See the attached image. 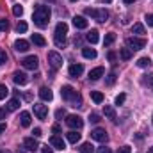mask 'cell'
Returning <instances> with one entry per match:
<instances>
[{"label":"cell","instance_id":"obj_13","mask_svg":"<svg viewBox=\"0 0 153 153\" xmlns=\"http://www.w3.org/2000/svg\"><path fill=\"white\" fill-rule=\"evenodd\" d=\"M39 98H41L43 102H52V98H53L52 89H50V87H41V89H39Z\"/></svg>","mask_w":153,"mask_h":153},{"label":"cell","instance_id":"obj_24","mask_svg":"<svg viewBox=\"0 0 153 153\" xmlns=\"http://www.w3.org/2000/svg\"><path fill=\"white\" fill-rule=\"evenodd\" d=\"M32 43H34V45H38V46H45V45H46V39L43 38V36H41V34H32Z\"/></svg>","mask_w":153,"mask_h":153},{"label":"cell","instance_id":"obj_1","mask_svg":"<svg viewBox=\"0 0 153 153\" xmlns=\"http://www.w3.org/2000/svg\"><path fill=\"white\" fill-rule=\"evenodd\" d=\"M50 16H52V11L48 5H36L34 7V23L38 25L39 29H45L50 22Z\"/></svg>","mask_w":153,"mask_h":153},{"label":"cell","instance_id":"obj_11","mask_svg":"<svg viewBox=\"0 0 153 153\" xmlns=\"http://www.w3.org/2000/svg\"><path fill=\"white\" fill-rule=\"evenodd\" d=\"M50 144L55 148V150H66V141L59 135H52L50 137Z\"/></svg>","mask_w":153,"mask_h":153},{"label":"cell","instance_id":"obj_20","mask_svg":"<svg viewBox=\"0 0 153 153\" xmlns=\"http://www.w3.org/2000/svg\"><path fill=\"white\" fill-rule=\"evenodd\" d=\"M66 139H68V143L76 144V143L80 141V134H78V132H75V130H71V132H68V134H66Z\"/></svg>","mask_w":153,"mask_h":153},{"label":"cell","instance_id":"obj_50","mask_svg":"<svg viewBox=\"0 0 153 153\" xmlns=\"http://www.w3.org/2000/svg\"><path fill=\"white\" fill-rule=\"evenodd\" d=\"M148 84H153V73L150 76H148Z\"/></svg>","mask_w":153,"mask_h":153},{"label":"cell","instance_id":"obj_48","mask_svg":"<svg viewBox=\"0 0 153 153\" xmlns=\"http://www.w3.org/2000/svg\"><path fill=\"white\" fill-rule=\"evenodd\" d=\"M98 153H112V152H111V148H100Z\"/></svg>","mask_w":153,"mask_h":153},{"label":"cell","instance_id":"obj_54","mask_svg":"<svg viewBox=\"0 0 153 153\" xmlns=\"http://www.w3.org/2000/svg\"><path fill=\"white\" fill-rule=\"evenodd\" d=\"M148 153H153V146H152V148H150V150H148Z\"/></svg>","mask_w":153,"mask_h":153},{"label":"cell","instance_id":"obj_27","mask_svg":"<svg viewBox=\"0 0 153 153\" xmlns=\"http://www.w3.org/2000/svg\"><path fill=\"white\" fill-rule=\"evenodd\" d=\"M91 100H93L94 103H102V102H103V94H102L100 91H91Z\"/></svg>","mask_w":153,"mask_h":153},{"label":"cell","instance_id":"obj_47","mask_svg":"<svg viewBox=\"0 0 153 153\" xmlns=\"http://www.w3.org/2000/svg\"><path fill=\"white\" fill-rule=\"evenodd\" d=\"M52 132H53V134H59V132H61V126H59V125H53V126H52Z\"/></svg>","mask_w":153,"mask_h":153},{"label":"cell","instance_id":"obj_34","mask_svg":"<svg viewBox=\"0 0 153 153\" xmlns=\"http://www.w3.org/2000/svg\"><path fill=\"white\" fill-rule=\"evenodd\" d=\"M7 94H9V89H7L4 84H0V100H5Z\"/></svg>","mask_w":153,"mask_h":153},{"label":"cell","instance_id":"obj_30","mask_svg":"<svg viewBox=\"0 0 153 153\" xmlns=\"http://www.w3.org/2000/svg\"><path fill=\"white\" fill-rule=\"evenodd\" d=\"M103 112H105V116H107L109 119H116V111L111 105H105V107H103Z\"/></svg>","mask_w":153,"mask_h":153},{"label":"cell","instance_id":"obj_2","mask_svg":"<svg viewBox=\"0 0 153 153\" xmlns=\"http://www.w3.org/2000/svg\"><path fill=\"white\" fill-rule=\"evenodd\" d=\"M61 96H62V100H66L71 107H75V109L76 107H82V96L76 93L71 85H62Z\"/></svg>","mask_w":153,"mask_h":153},{"label":"cell","instance_id":"obj_40","mask_svg":"<svg viewBox=\"0 0 153 153\" xmlns=\"http://www.w3.org/2000/svg\"><path fill=\"white\" fill-rule=\"evenodd\" d=\"M64 116H66V111H64V109H59V111L55 112V117H57V119H61V117H64Z\"/></svg>","mask_w":153,"mask_h":153},{"label":"cell","instance_id":"obj_37","mask_svg":"<svg viewBox=\"0 0 153 153\" xmlns=\"http://www.w3.org/2000/svg\"><path fill=\"white\" fill-rule=\"evenodd\" d=\"M89 121H91V123H94V125H96V123H100V114H96V112L89 114Z\"/></svg>","mask_w":153,"mask_h":153},{"label":"cell","instance_id":"obj_7","mask_svg":"<svg viewBox=\"0 0 153 153\" xmlns=\"http://www.w3.org/2000/svg\"><path fill=\"white\" fill-rule=\"evenodd\" d=\"M66 125L70 126V128H73V130H80L82 126H84V121H82V117L76 114H71L66 117Z\"/></svg>","mask_w":153,"mask_h":153},{"label":"cell","instance_id":"obj_17","mask_svg":"<svg viewBox=\"0 0 153 153\" xmlns=\"http://www.w3.org/2000/svg\"><path fill=\"white\" fill-rule=\"evenodd\" d=\"M85 39L91 43V45H96L98 41H100V36H98V30L96 29H91L87 34H85Z\"/></svg>","mask_w":153,"mask_h":153},{"label":"cell","instance_id":"obj_15","mask_svg":"<svg viewBox=\"0 0 153 153\" xmlns=\"http://www.w3.org/2000/svg\"><path fill=\"white\" fill-rule=\"evenodd\" d=\"M14 50L16 52H27L29 50V41H25V39H18V41H14Z\"/></svg>","mask_w":153,"mask_h":153},{"label":"cell","instance_id":"obj_53","mask_svg":"<svg viewBox=\"0 0 153 153\" xmlns=\"http://www.w3.org/2000/svg\"><path fill=\"white\" fill-rule=\"evenodd\" d=\"M135 0H125V4H134Z\"/></svg>","mask_w":153,"mask_h":153},{"label":"cell","instance_id":"obj_9","mask_svg":"<svg viewBox=\"0 0 153 153\" xmlns=\"http://www.w3.org/2000/svg\"><path fill=\"white\" fill-rule=\"evenodd\" d=\"M22 64H23V68H27V70H36L39 64L38 57L36 55H29V57H25L23 61H22Z\"/></svg>","mask_w":153,"mask_h":153},{"label":"cell","instance_id":"obj_29","mask_svg":"<svg viewBox=\"0 0 153 153\" xmlns=\"http://www.w3.org/2000/svg\"><path fill=\"white\" fill-rule=\"evenodd\" d=\"M114 41H116V34H114V32H109V34H105L103 45H105V46H111V45H112Z\"/></svg>","mask_w":153,"mask_h":153},{"label":"cell","instance_id":"obj_22","mask_svg":"<svg viewBox=\"0 0 153 153\" xmlns=\"http://www.w3.org/2000/svg\"><path fill=\"white\" fill-rule=\"evenodd\" d=\"M82 55L85 59H96V50L94 48H82Z\"/></svg>","mask_w":153,"mask_h":153},{"label":"cell","instance_id":"obj_23","mask_svg":"<svg viewBox=\"0 0 153 153\" xmlns=\"http://www.w3.org/2000/svg\"><path fill=\"white\" fill-rule=\"evenodd\" d=\"M18 109H20V100H18V98L9 100V103H7V111L13 112V111H18Z\"/></svg>","mask_w":153,"mask_h":153},{"label":"cell","instance_id":"obj_55","mask_svg":"<svg viewBox=\"0 0 153 153\" xmlns=\"http://www.w3.org/2000/svg\"><path fill=\"white\" fill-rule=\"evenodd\" d=\"M45 2H57V0H45Z\"/></svg>","mask_w":153,"mask_h":153},{"label":"cell","instance_id":"obj_8","mask_svg":"<svg viewBox=\"0 0 153 153\" xmlns=\"http://www.w3.org/2000/svg\"><path fill=\"white\" fill-rule=\"evenodd\" d=\"M91 137L94 141H98V143H107V139H109V135H107V132L103 128H94L91 132Z\"/></svg>","mask_w":153,"mask_h":153},{"label":"cell","instance_id":"obj_3","mask_svg":"<svg viewBox=\"0 0 153 153\" xmlns=\"http://www.w3.org/2000/svg\"><path fill=\"white\" fill-rule=\"evenodd\" d=\"M66 34H68V25L64 22H59L57 27H55V36H53L57 46H62L66 43Z\"/></svg>","mask_w":153,"mask_h":153},{"label":"cell","instance_id":"obj_44","mask_svg":"<svg viewBox=\"0 0 153 153\" xmlns=\"http://www.w3.org/2000/svg\"><path fill=\"white\" fill-rule=\"evenodd\" d=\"M41 152H43V153H53V150H52V148H48V144H46V146H41Z\"/></svg>","mask_w":153,"mask_h":153},{"label":"cell","instance_id":"obj_36","mask_svg":"<svg viewBox=\"0 0 153 153\" xmlns=\"http://www.w3.org/2000/svg\"><path fill=\"white\" fill-rule=\"evenodd\" d=\"M125 100H126V94H123V93H121V94H117V96H116V105H123V103H125Z\"/></svg>","mask_w":153,"mask_h":153},{"label":"cell","instance_id":"obj_49","mask_svg":"<svg viewBox=\"0 0 153 153\" xmlns=\"http://www.w3.org/2000/svg\"><path fill=\"white\" fill-rule=\"evenodd\" d=\"M5 132V123H0V134H4Z\"/></svg>","mask_w":153,"mask_h":153},{"label":"cell","instance_id":"obj_21","mask_svg":"<svg viewBox=\"0 0 153 153\" xmlns=\"http://www.w3.org/2000/svg\"><path fill=\"white\" fill-rule=\"evenodd\" d=\"M30 121L32 119H30V114L29 112H22L20 114V125L22 126H30Z\"/></svg>","mask_w":153,"mask_h":153},{"label":"cell","instance_id":"obj_57","mask_svg":"<svg viewBox=\"0 0 153 153\" xmlns=\"http://www.w3.org/2000/svg\"><path fill=\"white\" fill-rule=\"evenodd\" d=\"M152 123H153V116H152Z\"/></svg>","mask_w":153,"mask_h":153},{"label":"cell","instance_id":"obj_12","mask_svg":"<svg viewBox=\"0 0 153 153\" xmlns=\"http://www.w3.org/2000/svg\"><path fill=\"white\" fill-rule=\"evenodd\" d=\"M13 80H14V84H18V85H25V84L29 82V76L25 75L23 71H14V73H13Z\"/></svg>","mask_w":153,"mask_h":153},{"label":"cell","instance_id":"obj_32","mask_svg":"<svg viewBox=\"0 0 153 153\" xmlns=\"http://www.w3.org/2000/svg\"><path fill=\"white\" fill-rule=\"evenodd\" d=\"M132 32H134V34H144V25H143V23H134Z\"/></svg>","mask_w":153,"mask_h":153},{"label":"cell","instance_id":"obj_25","mask_svg":"<svg viewBox=\"0 0 153 153\" xmlns=\"http://www.w3.org/2000/svg\"><path fill=\"white\" fill-rule=\"evenodd\" d=\"M119 57H121L123 61H130V59H132V50H130V48H121V50H119Z\"/></svg>","mask_w":153,"mask_h":153},{"label":"cell","instance_id":"obj_46","mask_svg":"<svg viewBox=\"0 0 153 153\" xmlns=\"http://www.w3.org/2000/svg\"><path fill=\"white\" fill-rule=\"evenodd\" d=\"M32 134H34V137H41V135H43L41 128H34V132H32Z\"/></svg>","mask_w":153,"mask_h":153},{"label":"cell","instance_id":"obj_10","mask_svg":"<svg viewBox=\"0 0 153 153\" xmlns=\"http://www.w3.org/2000/svg\"><path fill=\"white\" fill-rule=\"evenodd\" d=\"M34 114L38 116V119H46V116H48V107L46 105H43V103H34Z\"/></svg>","mask_w":153,"mask_h":153},{"label":"cell","instance_id":"obj_38","mask_svg":"<svg viewBox=\"0 0 153 153\" xmlns=\"http://www.w3.org/2000/svg\"><path fill=\"white\" fill-rule=\"evenodd\" d=\"M9 29V22L7 20H0V32H5Z\"/></svg>","mask_w":153,"mask_h":153},{"label":"cell","instance_id":"obj_18","mask_svg":"<svg viewBox=\"0 0 153 153\" xmlns=\"http://www.w3.org/2000/svg\"><path fill=\"white\" fill-rule=\"evenodd\" d=\"M103 73H105V70L102 66H98V68H94V70L89 71V80H98V78L103 76Z\"/></svg>","mask_w":153,"mask_h":153},{"label":"cell","instance_id":"obj_19","mask_svg":"<svg viewBox=\"0 0 153 153\" xmlns=\"http://www.w3.org/2000/svg\"><path fill=\"white\" fill-rule=\"evenodd\" d=\"M73 25L76 29H87V20L84 16H75L73 18Z\"/></svg>","mask_w":153,"mask_h":153},{"label":"cell","instance_id":"obj_45","mask_svg":"<svg viewBox=\"0 0 153 153\" xmlns=\"http://www.w3.org/2000/svg\"><path fill=\"white\" fill-rule=\"evenodd\" d=\"M7 109H0V119H5V116H7Z\"/></svg>","mask_w":153,"mask_h":153},{"label":"cell","instance_id":"obj_58","mask_svg":"<svg viewBox=\"0 0 153 153\" xmlns=\"http://www.w3.org/2000/svg\"><path fill=\"white\" fill-rule=\"evenodd\" d=\"M71 2H75V0H71Z\"/></svg>","mask_w":153,"mask_h":153},{"label":"cell","instance_id":"obj_33","mask_svg":"<svg viewBox=\"0 0 153 153\" xmlns=\"http://www.w3.org/2000/svg\"><path fill=\"white\" fill-rule=\"evenodd\" d=\"M13 14H14V16H22V14H23V7H22L20 4L13 5Z\"/></svg>","mask_w":153,"mask_h":153},{"label":"cell","instance_id":"obj_6","mask_svg":"<svg viewBox=\"0 0 153 153\" xmlns=\"http://www.w3.org/2000/svg\"><path fill=\"white\" fill-rule=\"evenodd\" d=\"M48 62H50V66L53 70H59L62 66V55L57 53L55 50H52V52H48Z\"/></svg>","mask_w":153,"mask_h":153},{"label":"cell","instance_id":"obj_26","mask_svg":"<svg viewBox=\"0 0 153 153\" xmlns=\"http://www.w3.org/2000/svg\"><path fill=\"white\" fill-rule=\"evenodd\" d=\"M137 66H139V68H150V66H152V59H150V57H141V59L137 61Z\"/></svg>","mask_w":153,"mask_h":153},{"label":"cell","instance_id":"obj_52","mask_svg":"<svg viewBox=\"0 0 153 153\" xmlns=\"http://www.w3.org/2000/svg\"><path fill=\"white\" fill-rule=\"evenodd\" d=\"M100 2H103V4H111L112 0H100Z\"/></svg>","mask_w":153,"mask_h":153},{"label":"cell","instance_id":"obj_56","mask_svg":"<svg viewBox=\"0 0 153 153\" xmlns=\"http://www.w3.org/2000/svg\"><path fill=\"white\" fill-rule=\"evenodd\" d=\"M0 153H7V152H5V150H0Z\"/></svg>","mask_w":153,"mask_h":153},{"label":"cell","instance_id":"obj_14","mask_svg":"<svg viewBox=\"0 0 153 153\" xmlns=\"http://www.w3.org/2000/svg\"><path fill=\"white\" fill-rule=\"evenodd\" d=\"M23 146L29 150V152H36L39 148V144H38V141L34 139V137H27L25 141H23Z\"/></svg>","mask_w":153,"mask_h":153},{"label":"cell","instance_id":"obj_5","mask_svg":"<svg viewBox=\"0 0 153 153\" xmlns=\"http://www.w3.org/2000/svg\"><path fill=\"white\" fill-rule=\"evenodd\" d=\"M144 46H146V39L144 38H128L126 39V48H130L132 52L143 50Z\"/></svg>","mask_w":153,"mask_h":153},{"label":"cell","instance_id":"obj_4","mask_svg":"<svg viewBox=\"0 0 153 153\" xmlns=\"http://www.w3.org/2000/svg\"><path fill=\"white\" fill-rule=\"evenodd\" d=\"M85 14L91 16V18H94L96 22H107V18H109V13L105 9H91V7H87Z\"/></svg>","mask_w":153,"mask_h":153},{"label":"cell","instance_id":"obj_41","mask_svg":"<svg viewBox=\"0 0 153 153\" xmlns=\"http://www.w3.org/2000/svg\"><path fill=\"white\" fill-rule=\"evenodd\" d=\"M144 20H146V23H148L150 27H153V14H146V18H144Z\"/></svg>","mask_w":153,"mask_h":153},{"label":"cell","instance_id":"obj_43","mask_svg":"<svg viewBox=\"0 0 153 153\" xmlns=\"http://www.w3.org/2000/svg\"><path fill=\"white\" fill-rule=\"evenodd\" d=\"M107 59H109L111 62H114V61H116V53H114V52H109V53H107Z\"/></svg>","mask_w":153,"mask_h":153},{"label":"cell","instance_id":"obj_42","mask_svg":"<svg viewBox=\"0 0 153 153\" xmlns=\"http://www.w3.org/2000/svg\"><path fill=\"white\" fill-rule=\"evenodd\" d=\"M117 153H132V150H130V146H123L117 150Z\"/></svg>","mask_w":153,"mask_h":153},{"label":"cell","instance_id":"obj_39","mask_svg":"<svg viewBox=\"0 0 153 153\" xmlns=\"http://www.w3.org/2000/svg\"><path fill=\"white\" fill-rule=\"evenodd\" d=\"M5 62H7V53L0 48V66H2V64H5Z\"/></svg>","mask_w":153,"mask_h":153},{"label":"cell","instance_id":"obj_51","mask_svg":"<svg viewBox=\"0 0 153 153\" xmlns=\"http://www.w3.org/2000/svg\"><path fill=\"white\" fill-rule=\"evenodd\" d=\"M16 153H27V152H25L23 148H18V150H16Z\"/></svg>","mask_w":153,"mask_h":153},{"label":"cell","instance_id":"obj_16","mask_svg":"<svg viewBox=\"0 0 153 153\" xmlns=\"http://www.w3.org/2000/svg\"><path fill=\"white\" fill-rule=\"evenodd\" d=\"M82 73H84V66L82 64H71L70 66V76L76 78V76H80Z\"/></svg>","mask_w":153,"mask_h":153},{"label":"cell","instance_id":"obj_35","mask_svg":"<svg viewBox=\"0 0 153 153\" xmlns=\"http://www.w3.org/2000/svg\"><path fill=\"white\" fill-rule=\"evenodd\" d=\"M105 82H107L109 85H112V84L116 82V71H111V73L107 75V80H105Z\"/></svg>","mask_w":153,"mask_h":153},{"label":"cell","instance_id":"obj_28","mask_svg":"<svg viewBox=\"0 0 153 153\" xmlns=\"http://www.w3.org/2000/svg\"><path fill=\"white\" fill-rule=\"evenodd\" d=\"M80 153H94V146L91 143H84L80 146Z\"/></svg>","mask_w":153,"mask_h":153},{"label":"cell","instance_id":"obj_31","mask_svg":"<svg viewBox=\"0 0 153 153\" xmlns=\"http://www.w3.org/2000/svg\"><path fill=\"white\" fill-rule=\"evenodd\" d=\"M27 29H29V25H27L25 22H18V25H16V32H18V34L27 32Z\"/></svg>","mask_w":153,"mask_h":153}]
</instances>
